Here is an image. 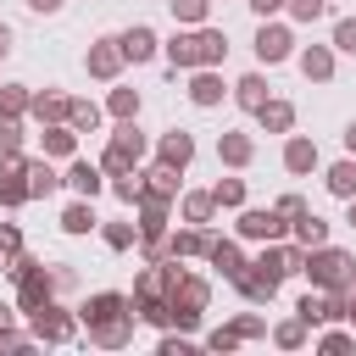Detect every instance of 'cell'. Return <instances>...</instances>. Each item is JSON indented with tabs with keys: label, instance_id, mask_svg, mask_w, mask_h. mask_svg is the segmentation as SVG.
<instances>
[{
	"label": "cell",
	"instance_id": "26",
	"mask_svg": "<svg viewBox=\"0 0 356 356\" xmlns=\"http://www.w3.org/2000/svg\"><path fill=\"white\" fill-rule=\"evenodd\" d=\"M267 100H273V95H267V78H261V72H245V78L234 83V106H239V111H250V117H256Z\"/></svg>",
	"mask_w": 356,
	"mask_h": 356
},
{
	"label": "cell",
	"instance_id": "35",
	"mask_svg": "<svg viewBox=\"0 0 356 356\" xmlns=\"http://www.w3.org/2000/svg\"><path fill=\"white\" fill-rule=\"evenodd\" d=\"M111 195L122 200V206H134L139 195H145V172L134 167V172H111Z\"/></svg>",
	"mask_w": 356,
	"mask_h": 356
},
{
	"label": "cell",
	"instance_id": "32",
	"mask_svg": "<svg viewBox=\"0 0 356 356\" xmlns=\"http://www.w3.org/2000/svg\"><path fill=\"white\" fill-rule=\"evenodd\" d=\"M306 339H312V323H306V317H284V323H273V345H278V350H300Z\"/></svg>",
	"mask_w": 356,
	"mask_h": 356
},
{
	"label": "cell",
	"instance_id": "43",
	"mask_svg": "<svg viewBox=\"0 0 356 356\" xmlns=\"http://www.w3.org/2000/svg\"><path fill=\"white\" fill-rule=\"evenodd\" d=\"M156 356H195V339L178 328V334H161L156 339Z\"/></svg>",
	"mask_w": 356,
	"mask_h": 356
},
{
	"label": "cell",
	"instance_id": "42",
	"mask_svg": "<svg viewBox=\"0 0 356 356\" xmlns=\"http://www.w3.org/2000/svg\"><path fill=\"white\" fill-rule=\"evenodd\" d=\"M239 345H245V339H239V328H234V323H222V328H211V334H206V350H217V356H228V350H239Z\"/></svg>",
	"mask_w": 356,
	"mask_h": 356
},
{
	"label": "cell",
	"instance_id": "25",
	"mask_svg": "<svg viewBox=\"0 0 356 356\" xmlns=\"http://www.w3.org/2000/svg\"><path fill=\"white\" fill-rule=\"evenodd\" d=\"M300 72H306V83H328L334 78V44H306L300 50Z\"/></svg>",
	"mask_w": 356,
	"mask_h": 356
},
{
	"label": "cell",
	"instance_id": "40",
	"mask_svg": "<svg viewBox=\"0 0 356 356\" xmlns=\"http://www.w3.org/2000/svg\"><path fill=\"white\" fill-rule=\"evenodd\" d=\"M106 111L122 122V117H139V89H111L106 95Z\"/></svg>",
	"mask_w": 356,
	"mask_h": 356
},
{
	"label": "cell",
	"instance_id": "54",
	"mask_svg": "<svg viewBox=\"0 0 356 356\" xmlns=\"http://www.w3.org/2000/svg\"><path fill=\"white\" fill-rule=\"evenodd\" d=\"M345 222H350V228H356V195H350V200H345Z\"/></svg>",
	"mask_w": 356,
	"mask_h": 356
},
{
	"label": "cell",
	"instance_id": "2",
	"mask_svg": "<svg viewBox=\"0 0 356 356\" xmlns=\"http://www.w3.org/2000/svg\"><path fill=\"white\" fill-rule=\"evenodd\" d=\"M145 150H150V139L139 134V117H122V122L111 128L106 150H100V167H106V178H111V172H134V167L145 161Z\"/></svg>",
	"mask_w": 356,
	"mask_h": 356
},
{
	"label": "cell",
	"instance_id": "36",
	"mask_svg": "<svg viewBox=\"0 0 356 356\" xmlns=\"http://www.w3.org/2000/svg\"><path fill=\"white\" fill-rule=\"evenodd\" d=\"M167 6H172V22H184V28H200L211 17V0H167Z\"/></svg>",
	"mask_w": 356,
	"mask_h": 356
},
{
	"label": "cell",
	"instance_id": "52",
	"mask_svg": "<svg viewBox=\"0 0 356 356\" xmlns=\"http://www.w3.org/2000/svg\"><path fill=\"white\" fill-rule=\"evenodd\" d=\"M11 317H17V306H6V300H0V328H11Z\"/></svg>",
	"mask_w": 356,
	"mask_h": 356
},
{
	"label": "cell",
	"instance_id": "24",
	"mask_svg": "<svg viewBox=\"0 0 356 356\" xmlns=\"http://www.w3.org/2000/svg\"><path fill=\"white\" fill-rule=\"evenodd\" d=\"M206 261H211V267H217V273H222L228 284H234V278H239V273L250 267V261H245V250H239L234 239H211V250H206Z\"/></svg>",
	"mask_w": 356,
	"mask_h": 356
},
{
	"label": "cell",
	"instance_id": "50",
	"mask_svg": "<svg viewBox=\"0 0 356 356\" xmlns=\"http://www.w3.org/2000/svg\"><path fill=\"white\" fill-rule=\"evenodd\" d=\"M22 6H28V11H39V17H56L67 0H22Z\"/></svg>",
	"mask_w": 356,
	"mask_h": 356
},
{
	"label": "cell",
	"instance_id": "16",
	"mask_svg": "<svg viewBox=\"0 0 356 356\" xmlns=\"http://www.w3.org/2000/svg\"><path fill=\"white\" fill-rule=\"evenodd\" d=\"M156 161H167V167H178V172H184V167L195 161V139H189L184 128H167V134L156 139Z\"/></svg>",
	"mask_w": 356,
	"mask_h": 356
},
{
	"label": "cell",
	"instance_id": "21",
	"mask_svg": "<svg viewBox=\"0 0 356 356\" xmlns=\"http://www.w3.org/2000/svg\"><path fill=\"white\" fill-rule=\"evenodd\" d=\"M39 145H44V156H61V161H72V156H78V128H72V122H44Z\"/></svg>",
	"mask_w": 356,
	"mask_h": 356
},
{
	"label": "cell",
	"instance_id": "49",
	"mask_svg": "<svg viewBox=\"0 0 356 356\" xmlns=\"http://www.w3.org/2000/svg\"><path fill=\"white\" fill-rule=\"evenodd\" d=\"M284 6H289V0H250V11H256V17H278Z\"/></svg>",
	"mask_w": 356,
	"mask_h": 356
},
{
	"label": "cell",
	"instance_id": "48",
	"mask_svg": "<svg viewBox=\"0 0 356 356\" xmlns=\"http://www.w3.org/2000/svg\"><path fill=\"white\" fill-rule=\"evenodd\" d=\"M278 211H284V217H289V222H295V217H300V211H306V200H300V195H278Z\"/></svg>",
	"mask_w": 356,
	"mask_h": 356
},
{
	"label": "cell",
	"instance_id": "10",
	"mask_svg": "<svg viewBox=\"0 0 356 356\" xmlns=\"http://www.w3.org/2000/svg\"><path fill=\"white\" fill-rule=\"evenodd\" d=\"M250 50H256V61H261V67H278V61H289V56H295V33H289L284 22H267V17H261V28H256V44H250Z\"/></svg>",
	"mask_w": 356,
	"mask_h": 356
},
{
	"label": "cell",
	"instance_id": "6",
	"mask_svg": "<svg viewBox=\"0 0 356 356\" xmlns=\"http://www.w3.org/2000/svg\"><path fill=\"white\" fill-rule=\"evenodd\" d=\"M345 312H350L345 289H317V284H312V289H306V295L295 300V317H306L312 328H323V323H339Z\"/></svg>",
	"mask_w": 356,
	"mask_h": 356
},
{
	"label": "cell",
	"instance_id": "51",
	"mask_svg": "<svg viewBox=\"0 0 356 356\" xmlns=\"http://www.w3.org/2000/svg\"><path fill=\"white\" fill-rule=\"evenodd\" d=\"M345 156H356V122H345Z\"/></svg>",
	"mask_w": 356,
	"mask_h": 356
},
{
	"label": "cell",
	"instance_id": "22",
	"mask_svg": "<svg viewBox=\"0 0 356 356\" xmlns=\"http://www.w3.org/2000/svg\"><path fill=\"white\" fill-rule=\"evenodd\" d=\"M61 184H67V172H56V167H50V156H28V189H33V200L56 195Z\"/></svg>",
	"mask_w": 356,
	"mask_h": 356
},
{
	"label": "cell",
	"instance_id": "39",
	"mask_svg": "<svg viewBox=\"0 0 356 356\" xmlns=\"http://www.w3.org/2000/svg\"><path fill=\"white\" fill-rule=\"evenodd\" d=\"M28 134H22V117H0V156H22Z\"/></svg>",
	"mask_w": 356,
	"mask_h": 356
},
{
	"label": "cell",
	"instance_id": "53",
	"mask_svg": "<svg viewBox=\"0 0 356 356\" xmlns=\"http://www.w3.org/2000/svg\"><path fill=\"white\" fill-rule=\"evenodd\" d=\"M6 50H11V28L0 22V61H6Z\"/></svg>",
	"mask_w": 356,
	"mask_h": 356
},
{
	"label": "cell",
	"instance_id": "46",
	"mask_svg": "<svg viewBox=\"0 0 356 356\" xmlns=\"http://www.w3.org/2000/svg\"><path fill=\"white\" fill-rule=\"evenodd\" d=\"M284 11H289L295 22H317V17H328V0H289Z\"/></svg>",
	"mask_w": 356,
	"mask_h": 356
},
{
	"label": "cell",
	"instance_id": "12",
	"mask_svg": "<svg viewBox=\"0 0 356 356\" xmlns=\"http://www.w3.org/2000/svg\"><path fill=\"white\" fill-rule=\"evenodd\" d=\"M117 39H122V56H128L134 67H139V61H156V56H161V39H156V28H150V22H134V28H122Z\"/></svg>",
	"mask_w": 356,
	"mask_h": 356
},
{
	"label": "cell",
	"instance_id": "3",
	"mask_svg": "<svg viewBox=\"0 0 356 356\" xmlns=\"http://www.w3.org/2000/svg\"><path fill=\"white\" fill-rule=\"evenodd\" d=\"M350 273H356V256H350V250H339V245H317V250L306 256V273H300V278H312L317 289H345Z\"/></svg>",
	"mask_w": 356,
	"mask_h": 356
},
{
	"label": "cell",
	"instance_id": "17",
	"mask_svg": "<svg viewBox=\"0 0 356 356\" xmlns=\"http://www.w3.org/2000/svg\"><path fill=\"white\" fill-rule=\"evenodd\" d=\"M211 250V234L200 228V222H184L178 234H167V256H178V261H189V256H206Z\"/></svg>",
	"mask_w": 356,
	"mask_h": 356
},
{
	"label": "cell",
	"instance_id": "5",
	"mask_svg": "<svg viewBox=\"0 0 356 356\" xmlns=\"http://www.w3.org/2000/svg\"><path fill=\"white\" fill-rule=\"evenodd\" d=\"M234 234L239 239H256V245H273V239H289V217L278 206H239Z\"/></svg>",
	"mask_w": 356,
	"mask_h": 356
},
{
	"label": "cell",
	"instance_id": "29",
	"mask_svg": "<svg viewBox=\"0 0 356 356\" xmlns=\"http://www.w3.org/2000/svg\"><path fill=\"white\" fill-rule=\"evenodd\" d=\"M323 184H328L334 200H350V195H356V156H339V161L323 172Z\"/></svg>",
	"mask_w": 356,
	"mask_h": 356
},
{
	"label": "cell",
	"instance_id": "45",
	"mask_svg": "<svg viewBox=\"0 0 356 356\" xmlns=\"http://www.w3.org/2000/svg\"><path fill=\"white\" fill-rule=\"evenodd\" d=\"M328 44H334V50H345V56H356V17H339Z\"/></svg>",
	"mask_w": 356,
	"mask_h": 356
},
{
	"label": "cell",
	"instance_id": "47",
	"mask_svg": "<svg viewBox=\"0 0 356 356\" xmlns=\"http://www.w3.org/2000/svg\"><path fill=\"white\" fill-rule=\"evenodd\" d=\"M17 250H22V228H17V222H0V261L17 256Z\"/></svg>",
	"mask_w": 356,
	"mask_h": 356
},
{
	"label": "cell",
	"instance_id": "1",
	"mask_svg": "<svg viewBox=\"0 0 356 356\" xmlns=\"http://www.w3.org/2000/svg\"><path fill=\"white\" fill-rule=\"evenodd\" d=\"M206 306H211V284L200 278V273H184L178 267V278H172V289H167V317H172V328H200V317H206Z\"/></svg>",
	"mask_w": 356,
	"mask_h": 356
},
{
	"label": "cell",
	"instance_id": "41",
	"mask_svg": "<svg viewBox=\"0 0 356 356\" xmlns=\"http://www.w3.org/2000/svg\"><path fill=\"white\" fill-rule=\"evenodd\" d=\"M317 350H323V356H345V350H356V334H345V328H323V334H317Z\"/></svg>",
	"mask_w": 356,
	"mask_h": 356
},
{
	"label": "cell",
	"instance_id": "20",
	"mask_svg": "<svg viewBox=\"0 0 356 356\" xmlns=\"http://www.w3.org/2000/svg\"><path fill=\"white\" fill-rule=\"evenodd\" d=\"M67 111H72V95H61V89H39L33 95V106H28V117L44 128V122H67Z\"/></svg>",
	"mask_w": 356,
	"mask_h": 356
},
{
	"label": "cell",
	"instance_id": "30",
	"mask_svg": "<svg viewBox=\"0 0 356 356\" xmlns=\"http://www.w3.org/2000/svg\"><path fill=\"white\" fill-rule=\"evenodd\" d=\"M145 189H156V195L178 200V195H184V172H178V167H167V161H156V167H145Z\"/></svg>",
	"mask_w": 356,
	"mask_h": 356
},
{
	"label": "cell",
	"instance_id": "56",
	"mask_svg": "<svg viewBox=\"0 0 356 356\" xmlns=\"http://www.w3.org/2000/svg\"><path fill=\"white\" fill-rule=\"evenodd\" d=\"M345 317H350V328H356V306H350V312H345Z\"/></svg>",
	"mask_w": 356,
	"mask_h": 356
},
{
	"label": "cell",
	"instance_id": "9",
	"mask_svg": "<svg viewBox=\"0 0 356 356\" xmlns=\"http://www.w3.org/2000/svg\"><path fill=\"white\" fill-rule=\"evenodd\" d=\"M28 200H33V189H28V150L22 156H0V206L17 211Z\"/></svg>",
	"mask_w": 356,
	"mask_h": 356
},
{
	"label": "cell",
	"instance_id": "4",
	"mask_svg": "<svg viewBox=\"0 0 356 356\" xmlns=\"http://www.w3.org/2000/svg\"><path fill=\"white\" fill-rule=\"evenodd\" d=\"M28 334L33 345H67L78 334V312H67L61 300H44L39 312H28Z\"/></svg>",
	"mask_w": 356,
	"mask_h": 356
},
{
	"label": "cell",
	"instance_id": "7",
	"mask_svg": "<svg viewBox=\"0 0 356 356\" xmlns=\"http://www.w3.org/2000/svg\"><path fill=\"white\" fill-rule=\"evenodd\" d=\"M117 317H134V295H122V289H100V295H89L78 306V323L83 328H106Z\"/></svg>",
	"mask_w": 356,
	"mask_h": 356
},
{
	"label": "cell",
	"instance_id": "13",
	"mask_svg": "<svg viewBox=\"0 0 356 356\" xmlns=\"http://www.w3.org/2000/svg\"><path fill=\"white\" fill-rule=\"evenodd\" d=\"M217 161H222V167H234V172H239V167H250V161H256V139H250V134H239V128H222V134H217Z\"/></svg>",
	"mask_w": 356,
	"mask_h": 356
},
{
	"label": "cell",
	"instance_id": "38",
	"mask_svg": "<svg viewBox=\"0 0 356 356\" xmlns=\"http://www.w3.org/2000/svg\"><path fill=\"white\" fill-rule=\"evenodd\" d=\"M100 239H106L111 250H134V239H139V222H100Z\"/></svg>",
	"mask_w": 356,
	"mask_h": 356
},
{
	"label": "cell",
	"instance_id": "55",
	"mask_svg": "<svg viewBox=\"0 0 356 356\" xmlns=\"http://www.w3.org/2000/svg\"><path fill=\"white\" fill-rule=\"evenodd\" d=\"M345 300H350V306H356V273H350V284H345Z\"/></svg>",
	"mask_w": 356,
	"mask_h": 356
},
{
	"label": "cell",
	"instance_id": "19",
	"mask_svg": "<svg viewBox=\"0 0 356 356\" xmlns=\"http://www.w3.org/2000/svg\"><path fill=\"white\" fill-rule=\"evenodd\" d=\"M161 56H167L172 72H195V67H200V56H195V28H189V33L178 28L172 39H161Z\"/></svg>",
	"mask_w": 356,
	"mask_h": 356
},
{
	"label": "cell",
	"instance_id": "23",
	"mask_svg": "<svg viewBox=\"0 0 356 356\" xmlns=\"http://www.w3.org/2000/svg\"><path fill=\"white\" fill-rule=\"evenodd\" d=\"M178 217L206 228V222L217 217V195H211V189H184V195H178Z\"/></svg>",
	"mask_w": 356,
	"mask_h": 356
},
{
	"label": "cell",
	"instance_id": "11",
	"mask_svg": "<svg viewBox=\"0 0 356 356\" xmlns=\"http://www.w3.org/2000/svg\"><path fill=\"white\" fill-rule=\"evenodd\" d=\"M317 167H323V150H317V139H306V134H284V172L306 178V172H317Z\"/></svg>",
	"mask_w": 356,
	"mask_h": 356
},
{
	"label": "cell",
	"instance_id": "28",
	"mask_svg": "<svg viewBox=\"0 0 356 356\" xmlns=\"http://www.w3.org/2000/svg\"><path fill=\"white\" fill-rule=\"evenodd\" d=\"M100 228V217H95V200H72V206H61V234H95Z\"/></svg>",
	"mask_w": 356,
	"mask_h": 356
},
{
	"label": "cell",
	"instance_id": "14",
	"mask_svg": "<svg viewBox=\"0 0 356 356\" xmlns=\"http://www.w3.org/2000/svg\"><path fill=\"white\" fill-rule=\"evenodd\" d=\"M222 95H228V89H222V72H217V67H195V72H189V100H195L200 111L222 106Z\"/></svg>",
	"mask_w": 356,
	"mask_h": 356
},
{
	"label": "cell",
	"instance_id": "34",
	"mask_svg": "<svg viewBox=\"0 0 356 356\" xmlns=\"http://www.w3.org/2000/svg\"><path fill=\"white\" fill-rule=\"evenodd\" d=\"M100 117H106V111H100L95 100H72V111H67V122H72L78 134H100Z\"/></svg>",
	"mask_w": 356,
	"mask_h": 356
},
{
	"label": "cell",
	"instance_id": "33",
	"mask_svg": "<svg viewBox=\"0 0 356 356\" xmlns=\"http://www.w3.org/2000/svg\"><path fill=\"white\" fill-rule=\"evenodd\" d=\"M28 106H33L28 83H0V117H28Z\"/></svg>",
	"mask_w": 356,
	"mask_h": 356
},
{
	"label": "cell",
	"instance_id": "15",
	"mask_svg": "<svg viewBox=\"0 0 356 356\" xmlns=\"http://www.w3.org/2000/svg\"><path fill=\"white\" fill-rule=\"evenodd\" d=\"M67 189H72V195H83V200H95V195L106 189V167H100V161H78V156H72V161H67Z\"/></svg>",
	"mask_w": 356,
	"mask_h": 356
},
{
	"label": "cell",
	"instance_id": "44",
	"mask_svg": "<svg viewBox=\"0 0 356 356\" xmlns=\"http://www.w3.org/2000/svg\"><path fill=\"white\" fill-rule=\"evenodd\" d=\"M234 328H239V339H267V317L261 312H239Z\"/></svg>",
	"mask_w": 356,
	"mask_h": 356
},
{
	"label": "cell",
	"instance_id": "18",
	"mask_svg": "<svg viewBox=\"0 0 356 356\" xmlns=\"http://www.w3.org/2000/svg\"><path fill=\"white\" fill-rule=\"evenodd\" d=\"M195 56H200V67H222L228 61V33L211 28V22H200L195 28Z\"/></svg>",
	"mask_w": 356,
	"mask_h": 356
},
{
	"label": "cell",
	"instance_id": "57",
	"mask_svg": "<svg viewBox=\"0 0 356 356\" xmlns=\"http://www.w3.org/2000/svg\"><path fill=\"white\" fill-rule=\"evenodd\" d=\"M0 339H6V328H0Z\"/></svg>",
	"mask_w": 356,
	"mask_h": 356
},
{
	"label": "cell",
	"instance_id": "27",
	"mask_svg": "<svg viewBox=\"0 0 356 356\" xmlns=\"http://www.w3.org/2000/svg\"><path fill=\"white\" fill-rule=\"evenodd\" d=\"M256 122H261V134H295V106L273 95V100L256 111Z\"/></svg>",
	"mask_w": 356,
	"mask_h": 356
},
{
	"label": "cell",
	"instance_id": "37",
	"mask_svg": "<svg viewBox=\"0 0 356 356\" xmlns=\"http://www.w3.org/2000/svg\"><path fill=\"white\" fill-rule=\"evenodd\" d=\"M211 195H217V206H222V211H239V206H245V178H217V184H211Z\"/></svg>",
	"mask_w": 356,
	"mask_h": 356
},
{
	"label": "cell",
	"instance_id": "8",
	"mask_svg": "<svg viewBox=\"0 0 356 356\" xmlns=\"http://www.w3.org/2000/svg\"><path fill=\"white\" fill-rule=\"evenodd\" d=\"M83 67H89V78H100V83H117V78H122V67H128V56H122V39H117V33L95 39V44L83 50Z\"/></svg>",
	"mask_w": 356,
	"mask_h": 356
},
{
	"label": "cell",
	"instance_id": "31",
	"mask_svg": "<svg viewBox=\"0 0 356 356\" xmlns=\"http://www.w3.org/2000/svg\"><path fill=\"white\" fill-rule=\"evenodd\" d=\"M289 228H295V239H300L306 250H317V245H328V222H323V217H317L312 206H306V211H300V217H295Z\"/></svg>",
	"mask_w": 356,
	"mask_h": 356
}]
</instances>
